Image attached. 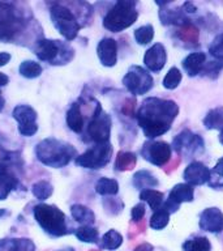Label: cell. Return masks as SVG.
I'll return each mask as SVG.
<instances>
[{
    "mask_svg": "<svg viewBox=\"0 0 223 251\" xmlns=\"http://www.w3.org/2000/svg\"><path fill=\"white\" fill-rule=\"evenodd\" d=\"M8 81H9V77H8L7 75L1 74V72H0V86L7 85Z\"/></svg>",
    "mask_w": 223,
    "mask_h": 251,
    "instance_id": "cell-43",
    "label": "cell"
},
{
    "mask_svg": "<svg viewBox=\"0 0 223 251\" xmlns=\"http://www.w3.org/2000/svg\"><path fill=\"white\" fill-rule=\"evenodd\" d=\"M112 156V145L110 141L99 143L88 149L84 154L76 157V164L86 169H102L109 164Z\"/></svg>",
    "mask_w": 223,
    "mask_h": 251,
    "instance_id": "cell-7",
    "label": "cell"
},
{
    "mask_svg": "<svg viewBox=\"0 0 223 251\" xmlns=\"http://www.w3.org/2000/svg\"><path fill=\"white\" fill-rule=\"evenodd\" d=\"M171 153V145L166 141L149 140L141 148V156L144 157V160L159 168L164 166L170 161Z\"/></svg>",
    "mask_w": 223,
    "mask_h": 251,
    "instance_id": "cell-10",
    "label": "cell"
},
{
    "mask_svg": "<svg viewBox=\"0 0 223 251\" xmlns=\"http://www.w3.org/2000/svg\"><path fill=\"white\" fill-rule=\"evenodd\" d=\"M183 251H211V243L203 235H195L183 243Z\"/></svg>",
    "mask_w": 223,
    "mask_h": 251,
    "instance_id": "cell-28",
    "label": "cell"
},
{
    "mask_svg": "<svg viewBox=\"0 0 223 251\" xmlns=\"http://www.w3.org/2000/svg\"><path fill=\"white\" fill-rule=\"evenodd\" d=\"M206 129H218L223 131V107H214L205 115L202 121Z\"/></svg>",
    "mask_w": 223,
    "mask_h": 251,
    "instance_id": "cell-25",
    "label": "cell"
},
{
    "mask_svg": "<svg viewBox=\"0 0 223 251\" xmlns=\"http://www.w3.org/2000/svg\"><path fill=\"white\" fill-rule=\"evenodd\" d=\"M171 148L181 156V158H192L203 152L205 141L197 133H193L189 129H183L174 137Z\"/></svg>",
    "mask_w": 223,
    "mask_h": 251,
    "instance_id": "cell-6",
    "label": "cell"
},
{
    "mask_svg": "<svg viewBox=\"0 0 223 251\" xmlns=\"http://www.w3.org/2000/svg\"><path fill=\"white\" fill-rule=\"evenodd\" d=\"M137 17L136 3L131 0H120L107 12L103 19V26L112 33H120L136 23Z\"/></svg>",
    "mask_w": 223,
    "mask_h": 251,
    "instance_id": "cell-3",
    "label": "cell"
},
{
    "mask_svg": "<svg viewBox=\"0 0 223 251\" xmlns=\"http://www.w3.org/2000/svg\"><path fill=\"white\" fill-rule=\"evenodd\" d=\"M219 143L223 145V131H221V133H219Z\"/></svg>",
    "mask_w": 223,
    "mask_h": 251,
    "instance_id": "cell-45",
    "label": "cell"
},
{
    "mask_svg": "<svg viewBox=\"0 0 223 251\" xmlns=\"http://www.w3.org/2000/svg\"><path fill=\"white\" fill-rule=\"evenodd\" d=\"M131 216H132L133 221H140V220H142V217L145 216V204L138 203L137 205H134L132 208Z\"/></svg>",
    "mask_w": 223,
    "mask_h": 251,
    "instance_id": "cell-41",
    "label": "cell"
},
{
    "mask_svg": "<svg viewBox=\"0 0 223 251\" xmlns=\"http://www.w3.org/2000/svg\"><path fill=\"white\" fill-rule=\"evenodd\" d=\"M59 251H74V249H72V247H66V249H63V250Z\"/></svg>",
    "mask_w": 223,
    "mask_h": 251,
    "instance_id": "cell-46",
    "label": "cell"
},
{
    "mask_svg": "<svg viewBox=\"0 0 223 251\" xmlns=\"http://www.w3.org/2000/svg\"><path fill=\"white\" fill-rule=\"evenodd\" d=\"M13 118L19 122V132L22 136H33L38 131L37 113L33 107L27 105L16 106L13 110Z\"/></svg>",
    "mask_w": 223,
    "mask_h": 251,
    "instance_id": "cell-13",
    "label": "cell"
},
{
    "mask_svg": "<svg viewBox=\"0 0 223 251\" xmlns=\"http://www.w3.org/2000/svg\"><path fill=\"white\" fill-rule=\"evenodd\" d=\"M20 74L26 78H35L42 74V67L41 64L33 60H25L20 64Z\"/></svg>",
    "mask_w": 223,
    "mask_h": 251,
    "instance_id": "cell-34",
    "label": "cell"
},
{
    "mask_svg": "<svg viewBox=\"0 0 223 251\" xmlns=\"http://www.w3.org/2000/svg\"><path fill=\"white\" fill-rule=\"evenodd\" d=\"M123 84L132 94L142 96L154 86V80L149 71L140 66H132L123 77Z\"/></svg>",
    "mask_w": 223,
    "mask_h": 251,
    "instance_id": "cell-8",
    "label": "cell"
},
{
    "mask_svg": "<svg viewBox=\"0 0 223 251\" xmlns=\"http://www.w3.org/2000/svg\"><path fill=\"white\" fill-rule=\"evenodd\" d=\"M98 58L106 67H113L117 62V43L112 38H103L98 43Z\"/></svg>",
    "mask_w": 223,
    "mask_h": 251,
    "instance_id": "cell-19",
    "label": "cell"
},
{
    "mask_svg": "<svg viewBox=\"0 0 223 251\" xmlns=\"http://www.w3.org/2000/svg\"><path fill=\"white\" fill-rule=\"evenodd\" d=\"M207 184L211 188H223V157H221L215 166L210 170V179Z\"/></svg>",
    "mask_w": 223,
    "mask_h": 251,
    "instance_id": "cell-33",
    "label": "cell"
},
{
    "mask_svg": "<svg viewBox=\"0 0 223 251\" xmlns=\"http://www.w3.org/2000/svg\"><path fill=\"white\" fill-rule=\"evenodd\" d=\"M4 213H5V209H0V217H1V216H3Z\"/></svg>",
    "mask_w": 223,
    "mask_h": 251,
    "instance_id": "cell-47",
    "label": "cell"
},
{
    "mask_svg": "<svg viewBox=\"0 0 223 251\" xmlns=\"http://www.w3.org/2000/svg\"><path fill=\"white\" fill-rule=\"evenodd\" d=\"M153 38H154V27L150 24L140 26L134 30V39L138 45H142V46L148 45L152 42Z\"/></svg>",
    "mask_w": 223,
    "mask_h": 251,
    "instance_id": "cell-37",
    "label": "cell"
},
{
    "mask_svg": "<svg viewBox=\"0 0 223 251\" xmlns=\"http://www.w3.org/2000/svg\"><path fill=\"white\" fill-rule=\"evenodd\" d=\"M20 27V20L15 11L5 4H0V39L13 38Z\"/></svg>",
    "mask_w": 223,
    "mask_h": 251,
    "instance_id": "cell-15",
    "label": "cell"
},
{
    "mask_svg": "<svg viewBox=\"0 0 223 251\" xmlns=\"http://www.w3.org/2000/svg\"><path fill=\"white\" fill-rule=\"evenodd\" d=\"M33 195L39 200H46L52 195V186L47 180H38L31 187Z\"/></svg>",
    "mask_w": 223,
    "mask_h": 251,
    "instance_id": "cell-38",
    "label": "cell"
},
{
    "mask_svg": "<svg viewBox=\"0 0 223 251\" xmlns=\"http://www.w3.org/2000/svg\"><path fill=\"white\" fill-rule=\"evenodd\" d=\"M159 184L158 179L154 174L148 170H140L133 176V186L138 190H149V188L156 187Z\"/></svg>",
    "mask_w": 223,
    "mask_h": 251,
    "instance_id": "cell-23",
    "label": "cell"
},
{
    "mask_svg": "<svg viewBox=\"0 0 223 251\" xmlns=\"http://www.w3.org/2000/svg\"><path fill=\"white\" fill-rule=\"evenodd\" d=\"M67 125L73 132H81L84 128V117L78 103H73L67 113Z\"/></svg>",
    "mask_w": 223,
    "mask_h": 251,
    "instance_id": "cell-24",
    "label": "cell"
},
{
    "mask_svg": "<svg viewBox=\"0 0 223 251\" xmlns=\"http://www.w3.org/2000/svg\"><path fill=\"white\" fill-rule=\"evenodd\" d=\"M178 114L179 106L175 101L149 97L142 101L136 118L145 136L149 140H154L168 132Z\"/></svg>",
    "mask_w": 223,
    "mask_h": 251,
    "instance_id": "cell-1",
    "label": "cell"
},
{
    "mask_svg": "<svg viewBox=\"0 0 223 251\" xmlns=\"http://www.w3.org/2000/svg\"><path fill=\"white\" fill-rule=\"evenodd\" d=\"M223 68V60H215V62H207L205 63V66H203L202 71H201V74L203 76H207V77L210 78H217L218 77L219 72L222 71Z\"/></svg>",
    "mask_w": 223,
    "mask_h": 251,
    "instance_id": "cell-40",
    "label": "cell"
},
{
    "mask_svg": "<svg viewBox=\"0 0 223 251\" xmlns=\"http://www.w3.org/2000/svg\"><path fill=\"white\" fill-rule=\"evenodd\" d=\"M63 54H73L67 45H63L59 41H51V39H41L35 47V55L43 62H51V64H63L66 59L63 58Z\"/></svg>",
    "mask_w": 223,
    "mask_h": 251,
    "instance_id": "cell-9",
    "label": "cell"
},
{
    "mask_svg": "<svg viewBox=\"0 0 223 251\" xmlns=\"http://www.w3.org/2000/svg\"><path fill=\"white\" fill-rule=\"evenodd\" d=\"M121 245H123V235H121L119 231L113 230V229L109 230L103 237H102L101 247L102 249H105V250H117Z\"/></svg>",
    "mask_w": 223,
    "mask_h": 251,
    "instance_id": "cell-29",
    "label": "cell"
},
{
    "mask_svg": "<svg viewBox=\"0 0 223 251\" xmlns=\"http://www.w3.org/2000/svg\"><path fill=\"white\" fill-rule=\"evenodd\" d=\"M11 60V55L8 52H0V67L5 66Z\"/></svg>",
    "mask_w": 223,
    "mask_h": 251,
    "instance_id": "cell-42",
    "label": "cell"
},
{
    "mask_svg": "<svg viewBox=\"0 0 223 251\" xmlns=\"http://www.w3.org/2000/svg\"><path fill=\"white\" fill-rule=\"evenodd\" d=\"M181 78H183V74L180 72L179 68H176V67H172L168 70V72L166 74L163 78V86L166 89L168 90H174L176 89L178 86H179L180 81H181Z\"/></svg>",
    "mask_w": 223,
    "mask_h": 251,
    "instance_id": "cell-35",
    "label": "cell"
},
{
    "mask_svg": "<svg viewBox=\"0 0 223 251\" xmlns=\"http://www.w3.org/2000/svg\"><path fill=\"white\" fill-rule=\"evenodd\" d=\"M70 212H72L73 219L77 223L82 224V225L91 226V224H94V221H95V216H94L93 211L89 209L88 207H85V205H81V204H74V205H72Z\"/></svg>",
    "mask_w": 223,
    "mask_h": 251,
    "instance_id": "cell-27",
    "label": "cell"
},
{
    "mask_svg": "<svg viewBox=\"0 0 223 251\" xmlns=\"http://www.w3.org/2000/svg\"><path fill=\"white\" fill-rule=\"evenodd\" d=\"M17 187V178L8 170L7 166L0 165V200L7 199V196Z\"/></svg>",
    "mask_w": 223,
    "mask_h": 251,
    "instance_id": "cell-22",
    "label": "cell"
},
{
    "mask_svg": "<svg viewBox=\"0 0 223 251\" xmlns=\"http://www.w3.org/2000/svg\"><path fill=\"white\" fill-rule=\"evenodd\" d=\"M0 251H35V245L27 238L0 239Z\"/></svg>",
    "mask_w": 223,
    "mask_h": 251,
    "instance_id": "cell-21",
    "label": "cell"
},
{
    "mask_svg": "<svg viewBox=\"0 0 223 251\" xmlns=\"http://www.w3.org/2000/svg\"><path fill=\"white\" fill-rule=\"evenodd\" d=\"M140 199L146 201V203L149 204V207L152 208L154 212L163 207L164 204L163 192L156 191V190H153V188L142 190V191L140 192Z\"/></svg>",
    "mask_w": 223,
    "mask_h": 251,
    "instance_id": "cell-26",
    "label": "cell"
},
{
    "mask_svg": "<svg viewBox=\"0 0 223 251\" xmlns=\"http://www.w3.org/2000/svg\"><path fill=\"white\" fill-rule=\"evenodd\" d=\"M4 105H5V101H4V98L0 96V111L4 109Z\"/></svg>",
    "mask_w": 223,
    "mask_h": 251,
    "instance_id": "cell-44",
    "label": "cell"
},
{
    "mask_svg": "<svg viewBox=\"0 0 223 251\" xmlns=\"http://www.w3.org/2000/svg\"><path fill=\"white\" fill-rule=\"evenodd\" d=\"M183 178L185 183L191 184L192 187L193 186H202L210 179V169L200 161H193L184 169Z\"/></svg>",
    "mask_w": 223,
    "mask_h": 251,
    "instance_id": "cell-16",
    "label": "cell"
},
{
    "mask_svg": "<svg viewBox=\"0 0 223 251\" xmlns=\"http://www.w3.org/2000/svg\"><path fill=\"white\" fill-rule=\"evenodd\" d=\"M88 133L95 144L109 141L111 133V118L109 114L102 111L99 105H97L93 119L88 126Z\"/></svg>",
    "mask_w": 223,
    "mask_h": 251,
    "instance_id": "cell-11",
    "label": "cell"
},
{
    "mask_svg": "<svg viewBox=\"0 0 223 251\" xmlns=\"http://www.w3.org/2000/svg\"><path fill=\"white\" fill-rule=\"evenodd\" d=\"M51 20L59 33L68 41H72L77 37L78 31L81 29L80 24L76 20L72 12L60 4H55L51 7L50 11Z\"/></svg>",
    "mask_w": 223,
    "mask_h": 251,
    "instance_id": "cell-5",
    "label": "cell"
},
{
    "mask_svg": "<svg viewBox=\"0 0 223 251\" xmlns=\"http://www.w3.org/2000/svg\"><path fill=\"white\" fill-rule=\"evenodd\" d=\"M170 212L167 209H164L163 207L159 208L158 211H156L153 213V216L150 217V221H149V225L154 230H162L168 225V221H170Z\"/></svg>",
    "mask_w": 223,
    "mask_h": 251,
    "instance_id": "cell-31",
    "label": "cell"
},
{
    "mask_svg": "<svg viewBox=\"0 0 223 251\" xmlns=\"http://www.w3.org/2000/svg\"><path fill=\"white\" fill-rule=\"evenodd\" d=\"M205 63H206V55H205V52L199 51V52H191L189 55H187L183 59L181 66L189 77H195L199 74H201Z\"/></svg>",
    "mask_w": 223,
    "mask_h": 251,
    "instance_id": "cell-20",
    "label": "cell"
},
{
    "mask_svg": "<svg viewBox=\"0 0 223 251\" xmlns=\"http://www.w3.org/2000/svg\"><path fill=\"white\" fill-rule=\"evenodd\" d=\"M95 191L99 195H116L119 192V183L111 178H101L95 184Z\"/></svg>",
    "mask_w": 223,
    "mask_h": 251,
    "instance_id": "cell-32",
    "label": "cell"
},
{
    "mask_svg": "<svg viewBox=\"0 0 223 251\" xmlns=\"http://www.w3.org/2000/svg\"><path fill=\"white\" fill-rule=\"evenodd\" d=\"M199 226L201 230L218 234L223 231V212L219 208H206L200 215Z\"/></svg>",
    "mask_w": 223,
    "mask_h": 251,
    "instance_id": "cell-14",
    "label": "cell"
},
{
    "mask_svg": "<svg viewBox=\"0 0 223 251\" xmlns=\"http://www.w3.org/2000/svg\"><path fill=\"white\" fill-rule=\"evenodd\" d=\"M37 157L42 164L51 168H63L77 156L76 149L66 141L58 139H46L41 141L35 149Z\"/></svg>",
    "mask_w": 223,
    "mask_h": 251,
    "instance_id": "cell-2",
    "label": "cell"
},
{
    "mask_svg": "<svg viewBox=\"0 0 223 251\" xmlns=\"http://www.w3.org/2000/svg\"><path fill=\"white\" fill-rule=\"evenodd\" d=\"M170 3V1H156L158 5H160L159 11V19L160 23L168 26V25H174V26H187L191 24V20L187 17V13L184 12L183 7L181 8H174V9H170V8H166V5Z\"/></svg>",
    "mask_w": 223,
    "mask_h": 251,
    "instance_id": "cell-17",
    "label": "cell"
},
{
    "mask_svg": "<svg viewBox=\"0 0 223 251\" xmlns=\"http://www.w3.org/2000/svg\"><path fill=\"white\" fill-rule=\"evenodd\" d=\"M137 162V157L134 153L131 152H119L116 161H115V169L117 172H125L134 168Z\"/></svg>",
    "mask_w": 223,
    "mask_h": 251,
    "instance_id": "cell-30",
    "label": "cell"
},
{
    "mask_svg": "<svg viewBox=\"0 0 223 251\" xmlns=\"http://www.w3.org/2000/svg\"><path fill=\"white\" fill-rule=\"evenodd\" d=\"M76 237H77L81 242L85 243H95L98 242V230L93 226H88V225H82L76 230Z\"/></svg>",
    "mask_w": 223,
    "mask_h": 251,
    "instance_id": "cell-36",
    "label": "cell"
},
{
    "mask_svg": "<svg viewBox=\"0 0 223 251\" xmlns=\"http://www.w3.org/2000/svg\"><path fill=\"white\" fill-rule=\"evenodd\" d=\"M34 217L39 226L52 237L67 234L66 215L58 207L48 204H38L34 207Z\"/></svg>",
    "mask_w": 223,
    "mask_h": 251,
    "instance_id": "cell-4",
    "label": "cell"
},
{
    "mask_svg": "<svg viewBox=\"0 0 223 251\" xmlns=\"http://www.w3.org/2000/svg\"><path fill=\"white\" fill-rule=\"evenodd\" d=\"M209 52H210L211 56H214L219 60H223V29L215 35L213 42L210 43Z\"/></svg>",
    "mask_w": 223,
    "mask_h": 251,
    "instance_id": "cell-39",
    "label": "cell"
},
{
    "mask_svg": "<svg viewBox=\"0 0 223 251\" xmlns=\"http://www.w3.org/2000/svg\"><path fill=\"white\" fill-rule=\"evenodd\" d=\"M195 200V188L188 183H178L171 188L167 200H164L163 208L170 213H175L183 203H191Z\"/></svg>",
    "mask_w": 223,
    "mask_h": 251,
    "instance_id": "cell-12",
    "label": "cell"
},
{
    "mask_svg": "<svg viewBox=\"0 0 223 251\" xmlns=\"http://www.w3.org/2000/svg\"><path fill=\"white\" fill-rule=\"evenodd\" d=\"M167 62V52L166 47L162 43H154L144 55V64L152 72L162 71Z\"/></svg>",
    "mask_w": 223,
    "mask_h": 251,
    "instance_id": "cell-18",
    "label": "cell"
}]
</instances>
